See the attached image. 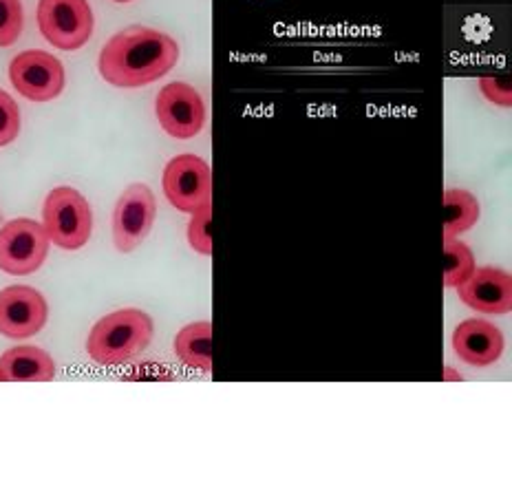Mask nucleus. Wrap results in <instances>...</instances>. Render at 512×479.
I'll return each instance as SVG.
<instances>
[{
	"mask_svg": "<svg viewBox=\"0 0 512 479\" xmlns=\"http://www.w3.org/2000/svg\"><path fill=\"white\" fill-rule=\"evenodd\" d=\"M177 42L151 27H128L106 42L100 53L102 78L120 89L151 84L177 65Z\"/></svg>",
	"mask_w": 512,
	"mask_h": 479,
	"instance_id": "1",
	"label": "nucleus"
},
{
	"mask_svg": "<svg viewBox=\"0 0 512 479\" xmlns=\"http://www.w3.org/2000/svg\"><path fill=\"white\" fill-rule=\"evenodd\" d=\"M153 334V318L135 307H126L106 314L93 325L87 338V354L93 363L104 367L126 365L151 345Z\"/></svg>",
	"mask_w": 512,
	"mask_h": 479,
	"instance_id": "2",
	"label": "nucleus"
},
{
	"mask_svg": "<svg viewBox=\"0 0 512 479\" xmlns=\"http://www.w3.org/2000/svg\"><path fill=\"white\" fill-rule=\"evenodd\" d=\"M42 219L49 241L62 250H80L91 239L93 212L76 188H53L45 199Z\"/></svg>",
	"mask_w": 512,
	"mask_h": 479,
	"instance_id": "3",
	"label": "nucleus"
},
{
	"mask_svg": "<svg viewBox=\"0 0 512 479\" xmlns=\"http://www.w3.org/2000/svg\"><path fill=\"white\" fill-rule=\"evenodd\" d=\"M49 234L34 219H14L0 228V270L27 276L42 268L49 254Z\"/></svg>",
	"mask_w": 512,
	"mask_h": 479,
	"instance_id": "4",
	"label": "nucleus"
},
{
	"mask_svg": "<svg viewBox=\"0 0 512 479\" xmlns=\"http://www.w3.org/2000/svg\"><path fill=\"white\" fill-rule=\"evenodd\" d=\"M38 27L53 47L76 51L93 34V12L87 0H40Z\"/></svg>",
	"mask_w": 512,
	"mask_h": 479,
	"instance_id": "5",
	"label": "nucleus"
},
{
	"mask_svg": "<svg viewBox=\"0 0 512 479\" xmlns=\"http://www.w3.org/2000/svg\"><path fill=\"white\" fill-rule=\"evenodd\" d=\"M164 193L181 212H197L212 204L210 166L197 155H177L164 168Z\"/></svg>",
	"mask_w": 512,
	"mask_h": 479,
	"instance_id": "6",
	"label": "nucleus"
},
{
	"mask_svg": "<svg viewBox=\"0 0 512 479\" xmlns=\"http://www.w3.org/2000/svg\"><path fill=\"white\" fill-rule=\"evenodd\" d=\"M157 201L146 184H131L113 210V241L120 252H133L151 234Z\"/></svg>",
	"mask_w": 512,
	"mask_h": 479,
	"instance_id": "7",
	"label": "nucleus"
},
{
	"mask_svg": "<svg viewBox=\"0 0 512 479\" xmlns=\"http://www.w3.org/2000/svg\"><path fill=\"white\" fill-rule=\"evenodd\" d=\"M157 120L175 140H190L204 129L206 106L195 87L186 82H173L157 95Z\"/></svg>",
	"mask_w": 512,
	"mask_h": 479,
	"instance_id": "8",
	"label": "nucleus"
},
{
	"mask_svg": "<svg viewBox=\"0 0 512 479\" xmlns=\"http://www.w3.org/2000/svg\"><path fill=\"white\" fill-rule=\"evenodd\" d=\"M9 78L16 91L31 102H49L64 89V67L45 51H23L12 60Z\"/></svg>",
	"mask_w": 512,
	"mask_h": 479,
	"instance_id": "9",
	"label": "nucleus"
},
{
	"mask_svg": "<svg viewBox=\"0 0 512 479\" xmlns=\"http://www.w3.org/2000/svg\"><path fill=\"white\" fill-rule=\"evenodd\" d=\"M49 318V305L34 287L12 285L0 290V334L7 338L36 336Z\"/></svg>",
	"mask_w": 512,
	"mask_h": 479,
	"instance_id": "10",
	"label": "nucleus"
},
{
	"mask_svg": "<svg viewBox=\"0 0 512 479\" xmlns=\"http://www.w3.org/2000/svg\"><path fill=\"white\" fill-rule=\"evenodd\" d=\"M460 298L475 312L508 314L512 310V276L499 268H479L460 285Z\"/></svg>",
	"mask_w": 512,
	"mask_h": 479,
	"instance_id": "11",
	"label": "nucleus"
},
{
	"mask_svg": "<svg viewBox=\"0 0 512 479\" xmlns=\"http://www.w3.org/2000/svg\"><path fill=\"white\" fill-rule=\"evenodd\" d=\"M453 349L466 365L488 367L495 365L504 354V336L493 323L468 318L455 329Z\"/></svg>",
	"mask_w": 512,
	"mask_h": 479,
	"instance_id": "12",
	"label": "nucleus"
},
{
	"mask_svg": "<svg viewBox=\"0 0 512 479\" xmlns=\"http://www.w3.org/2000/svg\"><path fill=\"white\" fill-rule=\"evenodd\" d=\"M0 369L12 382H49L56 378V363L40 347H14L0 356Z\"/></svg>",
	"mask_w": 512,
	"mask_h": 479,
	"instance_id": "13",
	"label": "nucleus"
},
{
	"mask_svg": "<svg viewBox=\"0 0 512 479\" xmlns=\"http://www.w3.org/2000/svg\"><path fill=\"white\" fill-rule=\"evenodd\" d=\"M175 354L190 369L212 371V323H190L175 338Z\"/></svg>",
	"mask_w": 512,
	"mask_h": 479,
	"instance_id": "14",
	"label": "nucleus"
},
{
	"mask_svg": "<svg viewBox=\"0 0 512 479\" xmlns=\"http://www.w3.org/2000/svg\"><path fill=\"white\" fill-rule=\"evenodd\" d=\"M479 221V204L468 190L451 188L444 193V241L460 237Z\"/></svg>",
	"mask_w": 512,
	"mask_h": 479,
	"instance_id": "15",
	"label": "nucleus"
},
{
	"mask_svg": "<svg viewBox=\"0 0 512 479\" xmlns=\"http://www.w3.org/2000/svg\"><path fill=\"white\" fill-rule=\"evenodd\" d=\"M475 257L464 241H444V283L446 287H460L475 272Z\"/></svg>",
	"mask_w": 512,
	"mask_h": 479,
	"instance_id": "16",
	"label": "nucleus"
},
{
	"mask_svg": "<svg viewBox=\"0 0 512 479\" xmlns=\"http://www.w3.org/2000/svg\"><path fill=\"white\" fill-rule=\"evenodd\" d=\"M188 241L192 250L206 254V257H210L212 250H215L212 248V204L192 212V219L188 223Z\"/></svg>",
	"mask_w": 512,
	"mask_h": 479,
	"instance_id": "17",
	"label": "nucleus"
},
{
	"mask_svg": "<svg viewBox=\"0 0 512 479\" xmlns=\"http://www.w3.org/2000/svg\"><path fill=\"white\" fill-rule=\"evenodd\" d=\"M23 3L0 0V47H9L23 34Z\"/></svg>",
	"mask_w": 512,
	"mask_h": 479,
	"instance_id": "18",
	"label": "nucleus"
},
{
	"mask_svg": "<svg viewBox=\"0 0 512 479\" xmlns=\"http://www.w3.org/2000/svg\"><path fill=\"white\" fill-rule=\"evenodd\" d=\"M20 133V111L14 98L0 91V146L12 144Z\"/></svg>",
	"mask_w": 512,
	"mask_h": 479,
	"instance_id": "19",
	"label": "nucleus"
},
{
	"mask_svg": "<svg viewBox=\"0 0 512 479\" xmlns=\"http://www.w3.org/2000/svg\"><path fill=\"white\" fill-rule=\"evenodd\" d=\"M479 87L490 102L504 106V109L512 106V84L508 78H482Z\"/></svg>",
	"mask_w": 512,
	"mask_h": 479,
	"instance_id": "20",
	"label": "nucleus"
},
{
	"mask_svg": "<svg viewBox=\"0 0 512 479\" xmlns=\"http://www.w3.org/2000/svg\"><path fill=\"white\" fill-rule=\"evenodd\" d=\"M7 378H5V374H3V369H0V382H5Z\"/></svg>",
	"mask_w": 512,
	"mask_h": 479,
	"instance_id": "21",
	"label": "nucleus"
},
{
	"mask_svg": "<svg viewBox=\"0 0 512 479\" xmlns=\"http://www.w3.org/2000/svg\"><path fill=\"white\" fill-rule=\"evenodd\" d=\"M115 3H131V0H115Z\"/></svg>",
	"mask_w": 512,
	"mask_h": 479,
	"instance_id": "22",
	"label": "nucleus"
},
{
	"mask_svg": "<svg viewBox=\"0 0 512 479\" xmlns=\"http://www.w3.org/2000/svg\"><path fill=\"white\" fill-rule=\"evenodd\" d=\"M0 217H3V212H0Z\"/></svg>",
	"mask_w": 512,
	"mask_h": 479,
	"instance_id": "23",
	"label": "nucleus"
}]
</instances>
